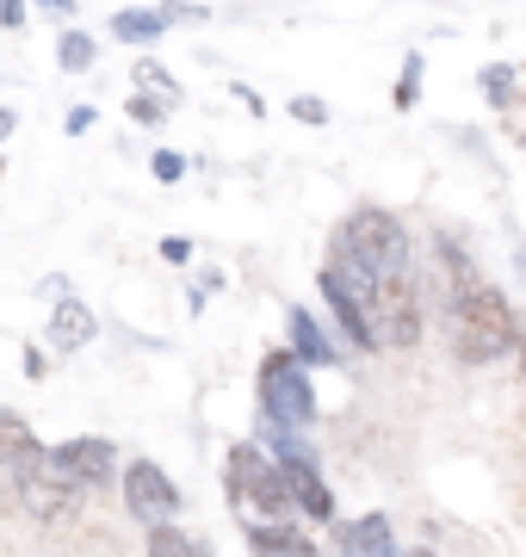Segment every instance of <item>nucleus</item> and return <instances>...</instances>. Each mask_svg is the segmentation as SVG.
Returning a JSON list of instances; mask_svg holds the SVG:
<instances>
[{"label": "nucleus", "instance_id": "nucleus-1", "mask_svg": "<svg viewBox=\"0 0 526 557\" xmlns=\"http://www.w3.org/2000/svg\"><path fill=\"white\" fill-rule=\"evenodd\" d=\"M328 273L365 304L385 278L409 273V230L390 218V211H378V205L347 211L341 230H335V242H328Z\"/></svg>", "mask_w": 526, "mask_h": 557}, {"label": "nucleus", "instance_id": "nucleus-2", "mask_svg": "<svg viewBox=\"0 0 526 557\" xmlns=\"http://www.w3.org/2000/svg\"><path fill=\"white\" fill-rule=\"evenodd\" d=\"M446 322H452V347L465 366H489V359H502L521 347V317H514V304L496 292V285H465V292H452L446 304Z\"/></svg>", "mask_w": 526, "mask_h": 557}, {"label": "nucleus", "instance_id": "nucleus-3", "mask_svg": "<svg viewBox=\"0 0 526 557\" xmlns=\"http://www.w3.org/2000/svg\"><path fill=\"white\" fill-rule=\"evenodd\" d=\"M223 490H229V502H236L242 520H291V496H285L279 465L254 440H236L223 453Z\"/></svg>", "mask_w": 526, "mask_h": 557}, {"label": "nucleus", "instance_id": "nucleus-4", "mask_svg": "<svg viewBox=\"0 0 526 557\" xmlns=\"http://www.w3.org/2000/svg\"><path fill=\"white\" fill-rule=\"evenodd\" d=\"M7 478H13V502H20V508L38 520V527H68V520L82 515V496H87V490L68 478V471H62L57 458H50V446L25 453L20 465L7 471Z\"/></svg>", "mask_w": 526, "mask_h": 557}, {"label": "nucleus", "instance_id": "nucleus-5", "mask_svg": "<svg viewBox=\"0 0 526 557\" xmlns=\"http://www.w3.org/2000/svg\"><path fill=\"white\" fill-rule=\"evenodd\" d=\"M254 391H261V421L266 428H279V434H304V428H316V416H323V409H316L310 366H298L285 347H273V354L261 359Z\"/></svg>", "mask_w": 526, "mask_h": 557}, {"label": "nucleus", "instance_id": "nucleus-6", "mask_svg": "<svg viewBox=\"0 0 526 557\" xmlns=\"http://www.w3.org/2000/svg\"><path fill=\"white\" fill-rule=\"evenodd\" d=\"M118 490H124V508H130V520H137L142 533L180 520V490H174V478H167L155 458H124L118 465Z\"/></svg>", "mask_w": 526, "mask_h": 557}, {"label": "nucleus", "instance_id": "nucleus-7", "mask_svg": "<svg viewBox=\"0 0 526 557\" xmlns=\"http://www.w3.org/2000/svg\"><path fill=\"white\" fill-rule=\"evenodd\" d=\"M365 322H372V341L378 347H415L422 341V292L415 278H385L372 298H365Z\"/></svg>", "mask_w": 526, "mask_h": 557}, {"label": "nucleus", "instance_id": "nucleus-8", "mask_svg": "<svg viewBox=\"0 0 526 557\" xmlns=\"http://www.w3.org/2000/svg\"><path fill=\"white\" fill-rule=\"evenodd\" d=\"M50 458H57V465H62L75 483H82V490H112V483H118V465H124L118 446H112L105 434L57 440V446H50Z\"/></svg>", "mask_w": 526, "mask_h": 557}, {"label": "nucleus", "instance_id": "nucleus-9", "mask_svg": "<svg viewBox=\"0 0 526 557\" xmlns=\"http://www.w3.org/2000/svg\"><path fill=\"white\" fill-rule=\"evenodd\" d=\"M335 552L341 557H403V545H397V520L390 515L335 520Z\"/></svg>", "mask_w": 526, "mask_h": 557}, {"label": "nucleus", "instance_id": "nucleus-10", "mask_svg": "<svg viewBox=\"0 0 526 557\" xmlns=\"http://www.w3.org/2000/svg\"><path fill=\"white\" fill-rule=\"evenodd\" d=\"M93 341H100V317H93L82 298L50 304V322H43V347H50V354H82Z\"/></svg>", "mask_w": 526, "mask_h": 557}, {"label": "nucleus", "instance_id": "nucleus-11", "mask_svg": "<svg viewBox=\"0 0 526 557\" xmlns=\"http://www.w3.org/2000/svg\"><path fill=\"white\" fill-rule=\"evenodd\" d=\"M285 335H291L285 354L298 359V366H310V372H316V366H341V347L328 341V329L310 317L304 304H291V310H285Z\"/></svg>", "mask_w": 526, "mask_h": 557}, {"label": "nucleus", "instance_id": "nucleus-12", "mask_svg": "<svg viewBox=\"0 0 526 557\" xmlns=\"http://www.w3.org/2000/svg\"><path fill=\"white\" fill-rule=\"evenodd\" d=\"M242 539L254 557H323L316 539L304 527H291V520H242Z\"/></svg>", "mask_w": 526, "mask_h": 557}, {"label": "nucleus", "instance_id": "nucleus-13", "mask_svg": "<svg viewBox=\"0 0 526 557\" xmlns=\"http://www.w3.org/2000/svg\"><path fill=\"white\" fill-rule=\"evenodd\" d=\"M316 285H323V298H328V310H335V322H341V335L353 341L360 354H378V341H372V322H365V304L353 298V292H347V285L328 273V267L316 273Z\"/></svg>", "mask_w": 526, "mask_h": 557}, {"label": "nucleus", "instance_id": "nucleus-14", "mask_svg": "<svg viewBox=\"0 0 526 557\" xmlns=\"http://www.w3.org/2000/svg\"><path fill=\"white\" fill-rule=\"evenodd\" d=\"M105 32H112L118 44H130V50H155V44L167 38V25H162L155 7H118V13L105 20Z\"/></svg>", "mask_w": 526, "mask_h": 557}, {"label": "nucleus", "instance_id": "nucleus-15", "mask_svg": "<svg viewBox=\"0 0 526 557\" xmlns=\"http://www.w3.org/2000/svg\"><path fill=\"white\" fill-rule=\"evenodd\" d=\"M43 440L32 434V421L20 416V409H7V403H0V471H13V465H20L25 453H38Z\"/></svg>", "mask_w": 526, "mask_h": 557}, {"label": "nucleus", "instance_id": "nucleus-16", "mask_svg": "<svg viewBox=\"0 0 526 557\" xmlns=\"http://www.w3.org/2000/svg\"><path fill=\"white\" fill-rule=\"evenodd\" d=\"M93 62H100V38H93V32H82V25L57 32V69L62 75H87Z\"/></svg>", "mask_w": 526, "mask_h": 557}, {"label": "nucleus", "instance_id": "nucleus-17", "mask_svg": "<svg viewBox=\"0 0 526 557\" xmlns=\"http://www.w3.org/2000/svg\"><path fill=\"white\" fill-rule=\"evenodd\" d=\"M130 81H137V94H155V100H162L167 112H174V106L186 100V94H180V81H174V69H167V62H155V57H137Z\"/></svg>", "mask_w": 526, "mask_h": 557}, {"label": "nucleus", "instance_id": "nucleus-18", "mask_svg": "<svg viewBox=\"0 0 526 557\" xmlns=\"http://www.w3.org/2000/svg\"><path fill=\"white\" fill-rule=\"evenodd\" d=\"M514 81H521V75H514L508 62H489L484 75H477V87H484L489 106H514V100H521V87H514Z\"/></svg>", "mask_w": 526, "mask_h": 557}, {"label": "nucleus", "instance_id": "nucleus-19", "mask_svg": "<svg viewBox=\"0 0 526 557\" xmlns=\"http://www.w3.org/2000/svg\"><path fill=\"white\" fill-rule=\"evenodd\" d=\"M199 539L186 533V527H149V557H192Z\"/></svg>", "mask_w": 526, "mask_h": 557}, {"label": "nucleus", "instance_id": "nucleus-20", "mask_svg": "<svg viewBox=\"0 0 526 557\" xmlns=\"http://www.w3.org/2000/svg\"><path fill=\"white\" fill-rule=\"evenodd\" d=\"M422 69H427L422 50H409V57H403V81H397V94H390V100H397V112H409V106L422 100Z\"/></svg>", "mask_w": 526, "mask_h": 557}, {"label": "nucleus", "instance_id": "nucleus-21", "mask_svg": "<svg viewBox=\"0 0 526 557\" xmlns=\"http://www.w3.org/2000/svg\"><path fill=\"white\" fill-rule=\"evenodd\" d=\"M155 13H162V25H204V20H211L199 0H162Z\"/></svg>", "mask_w": 526, "mask_h": 557}, {"label": "nucleus", "instance_id": "nucleus-22", "mask_svg": "<svg viewBox=\"0 0 526 557\" xmlns=\"http://www.w3.org/2000/svg\"><path fill=\"white\" fill-rule=\"evenodd\" d=\"M149 174L162 180V186H174V180H186V156L180 149H155V156H149Z\"/></svg>", "mask_w": 526, "mask_h": 557}, {"label": "nucleus", "instance_id": "nucleus-23", "mask_svg": "<svg viewBox=\"0 0 526 557\" xmlns=\"http://www.w3.org/2000/svg\"><path fill=\"white\" fill-rule=\"evenodd\" d=\"M124 112H130L137 124H149V131H155V124L167 119V106L155 100V94H130V100H124Z\"/></svg>", "mask_w": 526, "mask_h": 557}, {"label": "nucleus", "instance_id": "nucleus-24", "mask_svg": "<svg viewBox=\"0 0 526 557\" xmlns=\"http://www.w3.org/2000/svg\"><path fill=\"white\" fill-rule=\"evenodd\" d=\"M291 119H304V124H328V100H316V94H291Z\"/></svg>", "mask_w": 526, "mask_h": 557}, {"label": "nucleus", "instance_id": "nucleus-25", "mask_svg": "<svg viewBox=\"0 0 526 557\" xmlns=\"http://www.w3.org/2000/svg\"><path fill=\"white\" fill-rule=\"evenodd\" d=\"M38 292H43V298H50V304L75 298V285H68V273H43V278H38Z\"/></svg>", "mask_w": 526, "mask_h": 557}, {"label": "nucleus", "instance_id": "nucleus-26", "mask_svg": "<svg viewBox=\"0 0 526 557\" xmlns=\"http://www.w3.org/2000/svg\"><path fill=\"white\" fill-rule=\"evenodd\" d=\"M93 119H100L93 106H68V119H62V131H68V137H82V131H93Z\"/></svg>", "mask_w": 526, "mask_h": 557}, {"label": "nucleus", "instance_id": "nucleus-27", "mask_svg": "<svg viewBox=\"0 0 526 557\" xmlns=\"http://www.w3.org/2000/svg\"><path fill=\"white\" fill-rule=\"evenodd\" d=\"M0 32H25V0H0Z\"/></svg>", "mask_w": 526, "mask_h": 557}, {"label": "nucleus", "instance_id": "nucleus-28", "mask_svg": "<svg viewBox=\"0 0 526 557\" xmlns=\"http://www.w3.org/2000/svg\"><path fill=\"white\" fill-rule=\"evenodd\" d=\"M162 260H167V267H186V260H192V242H186V236H167V242H162Z\"/></svg>", "mask_w": 526, "mask_h": 557}, {"label": "nucleus", "instance_id": "nucleus-29", "mask_svg": "<svg viewBox=\"0 0 526 557\" xmlns=\"http://www.w3.org/2000/svg\"><path fill=\"white\" fill-rule=\"evenodd\" d=\"M20 366H25V379H43V347H25Z\"/></svg>", "mask_w": 526, "mask_h": 557}, {"label": "nucleus", "instance_id": "nucleus-30", "mask_svg": "<svg viewBox=\"0 0 526 557\" xmlns=\"http://www.w3.org/2000/svg\"><path fill=\"white\" fill-rule=\"evenodd\" d=\"M229 94H236V100H242L248 112H254V119H261V112H266V106H261V94H254V87H242V81H236V87H229Z\"/></svg>", "mask_w": 526, "mask_h": 557}, {"label": "nucleus", "instance_id": "nucleus-31", "mask_svg": "<svg viewBox=\"0 0 526 557\" xmlns=\"http://www.w3.org/2000/svg\"><path fill=\"white\" fill-rule=\"evenodd\" d=\"M13 131H20V112H13V106H0V143L13 137Z\"/></svg>", "mask_w": 526, "mask_h": 557}, {"label": "nucleus", "instance_id": "nucleus-32", "mask_svg": "<svg viewBox=\"0 0 526 557\" xmlns=\"http://www.w3.org/2000/svg\"><path fill=\"white\" fill-rule=\"evenodd\" d=\"M43 13H57V20H75V0H38Z\"/></svg>", "mask_w": 526, "mask_h": 557}, {"label": "nucleus", "instance_id": "nucleus-33", "mask_svg": "<svg viewBox=\"0 0 526 557\" xmlns=\"http://www.w3.org/2000/svg\"><path fill=\"white\" fill-rule=\"evenodd\" d=\"M514 267H521V273H526V242H521V248H514Z\"/></svg>", "mask_w": 526, "mask_h": 557}, {"label": "nucleus", "instance_id": "nucleus-34", "mask_svg": "<svg viewBox=\"0 0 526 557\" xmlns=\"http://www.w3.org/2000/svg\"><path fill=\"white\" fill-rule=\"evenodd\" d=\"M192 557H217V552H211V545H204V539H199V545H192Z\"/></svg>", "mask_w": 526, "mask_h": 557}, {"label": "nucleus", "instance_id": "nucleus-35", "mask_svg": "<svg viewBox=\"0 0 526 557\" xmlns=\"http://www.w3.org/2000/svg\"><path fill=\"white\" fill-rule=\"evenodd\" d=\"M514 354H521V372H526V335H521V347H514Z\"/></svg>", "mask_w": 526, "mask_h": 557}, {"label": "nucleus", "instance_id": "nucleus-36", "mask_svg": "<svg viewBox=\"0 0 526 557\" xmlns=\"http://www.w3.org/2000/svg\"><path fill=\"white\" fill-rule=\"evenodd\" d=\"M403 557H440V552H403Z\"/></svg>", "mask_w": 526, "mask_h": 557}, {"label": "nucleus", "instance_id": "nucleus-37", "mask_svg": "<svg viewBox=\"0 0 526 557\" xmlns=\"http://www.w3.org/2000/svg\"><path fill=\"white\" fill-rule=\"evenodd\" d=\"M0 174H7V161H0Z\"/></svg>", "mask_w": 526, "mask_h": 557}, {"label": "nucleus", "instance_id": "nucleus-38", "mask_svg": "<svg viewBox=\"0 0 526 557\" xmlns=\"http://www.w3.org/2000/svg\"><path fill=\"white\" fill-rule=\"evenodd\" d=\"M521 100H526V87H521Z\"/></svg>", "mask_w": 526, "mask_h": 557}, {"label": "nucleus", "instance_id": "nucleus-39", "mask_svg": "<svg viewBox=\"0 0 526 557\" xmlns=\"http://www.w3.org/2000/svg\"><path fill=\"white\" fill-rule=\"evenodd\" d=\"M521 143H526V137H521Z\"/></svg>", "mask_w": 526, "mask_h": 557}]
</instances>
